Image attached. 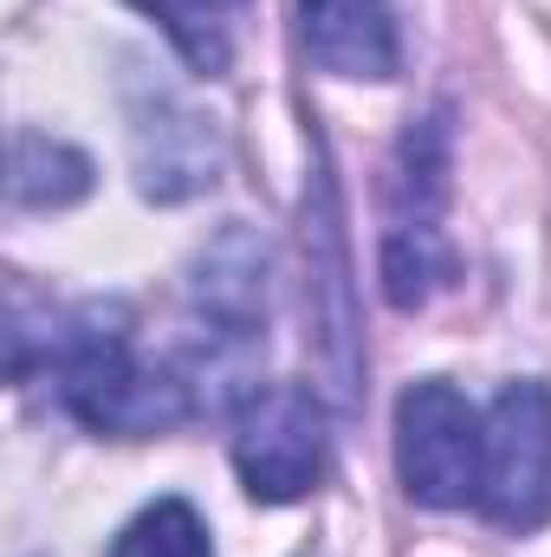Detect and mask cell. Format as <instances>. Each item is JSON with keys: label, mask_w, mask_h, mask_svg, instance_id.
Listing matches in <instances>:
<instances>
[{"label": "cell", "mask_w": 551, "mask_h": 557, "mask_svg": "<svg viewBox=\"0 0 551 557\" xmlns=\"http://www.w3.org/2000/svg\"><path fill=\"white\" fill-rule=\"evenodd\" d=\"M52 383L59 403L98 434H156L188 416V383L143 363L118 305H85L65 318L52 337Z\"/></svg>", "instance_id": "cell-1"}, {"label": "cell", "mask_w": 551, "mask_h": 557, "mask_svg": "<svg viewBox=\"0 0 551 557\" xmlns=\"http://www.w3.org/2000/svg\"><path fill=\"white\" fill-rule=\"evenodd\" d=\"M390 227H383V292L390 305H428L454 278V247L441 234V201H448V131L421 124L403 137V156L390 169Z\"/></svg>", "instance_id": "cell-2"}, {"label": "cell", "mask_w": 551, "mask_h": 557, "mask_svg": "<svg viewBox=\"0 0 551 557\" xmlns=\"http://www.w3.org/2000/svg\"><path fill=\"white\" fill-rule=\"evenodd\" d=\"M480 441L487 421L448 383H415L396 403V473L415 506L454 512L480 499Z\"/></svg>", "instance_id": "cell-3"}, {"label": "cell", "mask_w": 551, "mask_h": 557, "mask_svg": "<svg viewBox=\"0 0 551 557\" xmlns=\"http://www.w3.org/2000/svg\"><path fill=\"white\" fill-rule=\"evenodd\" d=\"M480 512L506 532H532L551 512V389L506 383L480 441Z\"/></svg>", "instance_id": "cell-4"}, {"label": "cell", "mask_w": 551, "mask_h": 557, "mask_svg": "<svg viewBox=\"0 0 551 557\" xmlns=\"http://www.w3.org/2000/svg\"><path fill=\"white\" fill-rule=\"evenodd\" d=\"M234 467L254 499L285 506L325 480V409L305 383L254 389L234 421Z\"/></svg>", "instance_id": "cell-5"}, {"label": "cell", "mask_w": 551, "mask_h": 557, "mask_svg": "<svg viewBox=\"0 0 551 557\" xmlns=\"http://www.w3.org/2000/svg\"><path fill=\"white\" fill-rule=\"evenodd\" d=\"M131 143H137V188L149 201H188L221 169L215 124L201 111H188L162 85H149V91L131 98Z\"/></svg>", "instance_id": "cell-6"}, {"label": "cell", "mask_w": 551, "mask_h": 557, "mask_svg": "<svg viewBox=\"0 0 551 557\" xmlns=\"http://www.w3.org/2000/svg\"><path fill=\"white\" fill-rule=\"evenodd\" d=\"M298 46L331 78H396L403 65L390 0H298Z\"/></svg>", "instance_id": "cell-7"}, {"label": "cell", "mask_w": 551, "mask_h": 557, "mask_svg": "<svg viewBox=\"0 0 551 557\" xmlns=\"http://www.w3.org/2000/svg\"><path fill=\"white\" fill-rule=\"evenodd\" d=\"M13 208H72L91 195V156L59 137L20 131L13 137V182H7Z\"/></svg>", "instance_id": "cell-8"}, {"label": "cell", "mask_w": 551, "mask_h": 557, "mask_svg": "<svg viewBox=\"0 0 551 557\" xmlns=\"http://www.w3.org/2000/svg\"><path fill=\"white\" fill-rule=\"evenodd\" d=\"M137 7L169 33V46L201 78H221L234 65V26H241L247 0H137Z\"/></svg>", "instance_id": "cell-9"}, {"label": "cell", "mask_w": 551, "mask_h": 557, "mask_svg": "<svg viewBox=\"0 0 551 557\" xmlns=\"http://www.w3.org/2000/svg\"><path fill=\"white\" fill-rule=\"evenodd\" d=\"M111 557H215V545L188 499H156L118 532Z\"/></svg>", "instance_id": "cell-10"}]
</instances>
